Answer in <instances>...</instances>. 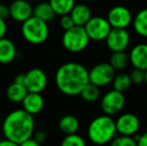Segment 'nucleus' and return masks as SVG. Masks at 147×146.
<instances>
[{
  "instance_id": "e433bc0d",
  "label": "nucleus",
  "mask_w": 147,
  "mask_h": 146,
  "mask_svg": "<svg viewBox=\"0 0 147 146\" xmlns=\"http://www.w3.org/2000/svg\"><path fill=\"white\" fill-rule=\"evenodd\" d=\"M144 82H145L146 85H147V70L145 71V78H144Z\"/></svg>"
},
{
  "instance_id": "72a5a7b5",
  "label": "nucleus",
  "mask_w": 147,
  "mask_h": 146,
  "mask_svg": "<svg viewBox=\"0 0 147 146\" xmlns=\"http://www.w3.org/2000/svg\"><path fill=\"white\" fill-rule=\"evenodd\" d=\"M19 146H41V144L38 141L35 140L34 138H30L24 141V142H22L21 144H19Z\"/></svg>"
},
{
  "instance_id": "a211bd4d",
  "label": "nucleus",
  "mask_w": 147,
  "mask_h": 146,
  "mask_svg": "<svg viewBox=\"0 0 147 146\" xmlns=\"http://www.w3.org/2000/svg\"><path fill=\"white\" fill-rule=\"evenodd\" d=\"M29 93L24 84L12 82L6 89V96L8 100L13 103H22L26 95Z\"/></svg>"
},
{
  "instance_id": "5701e85b",
  "label": "nucleus",
  "mask_w": 147,
  "mask_h": 146,
  "mask_svg": "<svg viewBox=\"0 0 147 146\" xmlns=\"http://www.w3.org/2000/svg\"><path fill=\"white\" fill-rule=\"evenodd\" d=\"M109 63L115 70H123L129 63V55L126 54L125 51L112 52L109 59Z\"/></svg>"
},
{
  "instance_id": "c85d7f7f",
  "label": "nucleus",
  "mask_w": 147,
  "mask_h": 146,
  "mask_svg": "<svg viewBox=\"0 0 147 146\" xmlns=\"http://www.w3.org/2000/svg\"><path fill=\"white\" fill-rule=\"evenodd\" d=\"M130 78H131L132 83L134 84L142 83V82H144V78H145V71L134 68L131 71V73H130Z\"/></svg>"
},
{
  "instance_id": "c9c22d12",
  "label": "nucleus",
  "mask_w": 147,
  "mask_h": 146,
  "mask_svg": "<svg viewBox=\"0 0 147 146\" xmlns=\"http://www.w3.org/2000/svg\"><path fill=\"white\" fill-rule=\"evenodd\" d=\"M0 146H19V144L5 138L3 140H0Z\"/></svg>"
},
{
  "instance_id": "2eb2a0df",
  "label": "nucleus",
  "mask_w": 147,
  "mask_h": 146,
  "mask_svg": "<svg viewBox=\"0 0 147 146\" xmlns=\"http://www.w3.org/2000/svg\"><path fill=\"white\" fill-rule=\"evenodd\" d=\"M44 107V98L41 93H29L26 95L24 100L22 101V109L34 116L38 114Z\"/></svg>"
},
{
  "instance_id": "aec40b11",
  "label": "nucleus",
  "mask_w": 147,
  "mask_h": 146,
  "mask_svg": "<svg viewBox=\"0 0 147 146\" xmlns=\"http://www.w3.org/2000/svg\"><path fill=\"white\" fill-rule=\"evenodd\" d=\"M58 127L61 132L66 135L76 134L79 129V121L73 115H64L60 118L58 122Z\"/></svg>"
},
{
  "instance_id": "f3484780",
  "label": "nucleus",
  "mask_w": 147,
  "mask_h": 146,
  "mask_svg": "<svg viewBox=\"0 0 147 146\" xmlns=\"http://www.w3.org/2000/svg\"><path fill=\"white\" fill-rule=\"evenodd\" d=\"M70 15L75 23V26H81V27H84L89 20L93 17L91 9L88 5L84 3L75 4L72 11L70 12Z\"/></svg>"
},
{
  "instance_id": "cd10ccee",
  "label": "nucleus",
  "mask_w": 147,
  "mask_h": 146,
  "mask_svg": "<svg viewBox=\"0 0 147 146\" xmlns=\"http://www.w3.org/2000/svg\"><path fill=\"white\" fill-rule=\"evenodd\" d=\"M60 26L61 28L64 30V31H67V30L71 29L75 26V23H74L73 19H72L71 15L70 14H67V15H63L60 17Z\"/></svg>"
},
{
  "instance_id": "f257e3e1",
  "label": "nucleus",
  "mask_w": 147,
  "mask_h": 146,
  "mask_svg": "<svg viewBox=\"0 0 147 146\" xmlns=\"http://www.w3.org/2000/svg\"><path fill=\"white\" fill-rule=\"evenodd\" d=\"M88 83L89 70L78 62L64 63L55 73L56 87L64 95H80Z\"/></svg>"
},
{
  "instance_id": "f704fd0d",
  "label": "nucleus",
  "mask_w": 147,
  "mask_h": 146,
  "mask_svg": "<svg viewBox=\"0 0 147 146\" xmlns=\"http://www.w3.org/2000/svg\"><path fill=\"white\" fill-rule=\"evenodd\" d=\"M24 80H25V73L23 74L20 73L14 77L13 82H16V83H19V84H24Z\"/></svg>"
},
{
  "instance_id": "4be33fe9",
  "label": "nucleus",
  "mask_w": 147,
  "mask_h": 146,
  "mask_svg": "<svg viewBox=\"0 0 147 146\" xmlns=\"http://www.w3.org/2000/svg\"><path fill=\"white\" fill-rule=\"evenodd\" d=\"M51 7L53 8L55 14L59 16L70 14L75 6V0H49Z\"/></svg>"
},
{
  "instance_id": "2f4dec72",
  "label": "nucleus",
  "mask_w": 147,
  "mask_h": 146,
  "mask_svg": "<svg viewBox=\"0 0 147 146\" xmlns=\"http://www.w3.org/2000/svg\"><path fill=\"white\" fill-rule=\"evenodd\" d=\"M34 139L36 141H38V142L41 144V143L44 142L45 139H46V133H45L44 131H42V130L37 131V132L34 134Z\"/></svg>"
},
{
  "instance_id": "412c9836",
  "label": "nucleus",
  "mask_w": 147,
  "mask_h": 146,
  "mask_svg": "<svg viewBox=\"0 0 147 146\" xmlns=\"http://www.w3.org/2000/svg\"><path fill=\"white\" fill-rule=\"evenodd\" d=\"M132 25L136 34L147 38V8H143L136 13L133 17Z\"/></svg>"
},
{
  "instance_id": "473e14b6",
  "label": "nucleus",
  "mask_w": 147,
  "mask_h": 146,
  "mask_svg": "<svg viewBox=\"0 0 147 146\" xmlns=\"http://www.w3.org/2000/svg\"><path fill=\"white\" fill-rule=\"evenodd\" d=\"M137 139V146H147V131L139 136H135Z\"/></svg>"
},
{
  "instance_id": "7ed1b4c3",
  "label": "nucleus",
  "mask_w": 147,
  "mask_h": 146,
  "mask_svg": "<svg viewBox=\"0 0 147 146\" xmlns=\"http://www.w3.org/2000/svg\"><path fill=\"white\" fill-rule=\"evenodd\" d=\"M117 129L112 116L100 115L89 123L87 129L88 138L94 145H106L116 137Z\"/></svg>"
},
{
  "instance_id": "1a4fd4ad",
  "label": "nucleus",
  "mask_w": 147,
  "mask_h": 146,
  "mask_svg": "<svg viewBox=\"0 0 147 146\" xmlns=\"http://www.w3.org/2000/svg\"><path fill=\"white\" fill-rule=\"evenodd\" d=\"M106 18L111 27L116 29H126L133 21L131 11L123 5L113 6Z\"/></svg>"
},
{
  "instance_id": "7c9ffc66",
  "label": "nucleus",
  "mask_w": 147,
  "mask_h": 146,
  "mask_svg": "<svg viewBox=\"0 0 147 146\" xmlns=\"http://www.w3.org/2000/svg\"><path fill=\"white\" fill-rule=\"evenodd\" d=\"M6 33H7V24L5 20L0 18V39L5 38Z\"/></svg>"
},
{
  "instance_id": "9b49d317",
  "label": "nucleus",
  "mask_w": 147,
  "mask_h": 146,
  "mask_svg": "<svg viewBox=\"0 0 147 146\" xmlns=\"http://www.w3.org/2000/svg\"><path fill=\"white\" fill-rule=\"evenodd\" d=\"M117 133L125 136H135L140 129V120L133 113H123L115 120Z\"/></svg>"
},
{
  "instance_id": "423d86ee",
  "label": "nucleus",
  "mask_w": 147,
  "mask_h": 146,
  "mask_svg": "<svg viewBox=\"0 0 147 146\" xmlns=\"http://www.w3.org/2000/svg\"><path fill=\"white\" fill-rule=\"evenodd\" d=\"M116 76V70L110 65V63L101 62L94 65L89 70V82L100 87L112 83Z\"/></svg>"
},
{
  "instance_id": "393cba45",
  "label": "nucleus",
  "mask_w": 147,
  "mask_h": 146,
  "mask_svg": "<svg viewBox=\"0 0 147 146\" xmlns=\"http://www.w3.org/2000/svg\"><path fill=\"white\" fill-rule=\"evenodd\" d=\"M80 96L86 102H95L100 97V89L98 86L89 82L80 93Z\"/></svg>"
},
{
  "instance_id": "4c0bfd02",
  "label": "nucleus",
  "mask_w": 147,
  "mask_h": 146,
  "mask_svg": "<svg viewBox=\"0 0 147 146\" xmlns=\"http://www.w3.org/2000/svg\"><path fill=\"white\" fill-rule=\"evenodd\" d=\"M93 146H105V145H93Z\"/></svg>"
},
{
  "instance_id": "58836bf2",
  "label": "nucleus",
  "mask_w": 147,
  "mask_h": 146,
  "mask_svg": "<svg viewBox=\"0 0 147 146\" xmlns=\"http://www.w3.org/2000/svg\"><path fill=\"white\" fill-rule=\"evenodd\" d=\"M80 1H88V0H80Z\"/></svg>"
},
{
  "instance_id": "6e6552de",
  "label": "nucleus",
  "mask_w": 147,
  "mask_h": 146,
  "mask_svg": "<svg viewBox=\"0 0 147 146\" xmlns=\"http://www.w3.org/2000/svg\"><path fill=\"white\" fill-rule=\"evenodd\" d=\"M87 32L89 38L92 41H103L106 40L107 36L109 35L112 27L109 24L107 18L101 16H94L88 21V23L84 26Z\"/></svg>"
},
{
  "instance_id": "bb28decb",
  "label": "nucleus",
  "mask_w": 147,
  "mask_h": 146,
  "mask_svg": "<svg viewBox=\"0 0 147 146\" xmlns=\"http://www.w3.org/2000/svg\"><path fill=\"white\" fill-rule=\"evenodd\" d=\"M60 146H86V142L83 137L76 133V134L66 135Z\"/></svg>"
},
{
  "instance_id": "b1692460",
  "label": "nucleus",
  "mask_w": 147,
  "mask_h": 146,
  "mask_svg": "<svg viewBox=\"0 0 147 146\" xmlns=\"http://www.w3.org/2000/svg\"><path fill=\"white\" fill-rule=\"evenodd\" d=\"M132 85V81L131 78H130V75L126 73H119L116 74L114 80L112 82V86L113 89L117 90L119 92H125L131 87Z\"/></svg>"
},
{
  "instance_id": "0eeeda50",
  "label": "nucleus",
  "mask_w": 147,
  "mask_h": 146,
  "mask_svg": "<svg viewBox=\"0 0 147 146\" xmlns=\"http://www.w3.org/2000/svg\"><path fill=\"white\" fill-rule=\"evenodd\" d=\"M125 96L122 92H119L115 89L109 90L102 96L100 101V107L105 115L113 116L119 112L125 106Z\"/></svg>"
},
{
  "instance_id": "dca6fc26",
  "label": "nucleus",
  "mask_w": 147,
  "mask_h": 146,
  "mask_svg": "<svg viewBox=\"0 0 147 146\" xmlns=\"http://www.w3.org/2000/svg\"><path fill=\"white\" fill-rule=\"evenodd\" d=\"M17 57V48L12 40L0 39V64H9Z\"/></svg>"
},
{
  "instance_id": "4468645a",
  "label": "nucleus",
  "mask_w": 147,
  "mask_h": 146,
  "mask_svg": "<svg viewBox=\"0 0 147 146\" xmlns=\"http://www.w3.org/2000/svg\"><path fill=\"white\" fill-rule=\"evenodd\" d=\"M129 62L134 68L147 70V43H138L129 53Z\"/></svg>"
},
{
  "instance_id": "c756f323",
  "label": "nucleus",
  "mask_w": 147,
  "mask_h": 146,
  "mask_svg": "<svg viewBox=\"0 0 147 146\" xmlns=\"http://www.w3.org/2000/svg\"><path fill=\"white\" fill-rule=\"evenodd\" d=\"M8 17H10V7L5 4H0V18L5 20Z\"/></svg>"
},
{
  "instance_id": "f03ea898",
  "label": "nucleus",
  "mask_w": 147,
  "mask_h": 146,
  "mask_svg": "<svg viewBox=\"0 0 147 146\" xmlns=\"http://www.w3.org/2000/svg\"><path fill=\"white\" fill-rule=\"evenodd\" d=\"M35 121L33 115L24 109L13 110L4 118L2 132L6 139L21 144L34 134Z\"/></svg>"
},
{
  "instance_id": "9d476101",
  "label": "nucleus",
  "mask_w": 147,
  "mask_h": 146,
  "mask_svg": "<svg viewBox=\"0 0 147 146\" xmlns=\"http://www.w3.org/2000/svg\"><path fill=\"white\" fill-rule=\"evenodd\" d=\"M47 83H48V78L42 69L32 68L25 73L24 85L28 92L41 93L46 88Z\"/></svg>"
},
{
  "instance_id": "6ab92c4d",
  "label": "nucleus",
  "mask_w": 147,
  "mask_h": 146,
  "mask_svg": "<svg viewBox=\"0 0 147 146\" xmlns=\"http://www.w3.org/2000/svg\"><path fill=\"white\" fill-rule=\"evenodd\" d=\"M33 16L48 23L54 19L56 14L49 2H39L33 7Z\"/></svg>"
},
{
  "instance_id": "a878e982",
  "label": "nucleus",
  "mask_w": 147,
  "mask_h": 146,
  "mask_svg": "<svg viewBox=\"0 0 147 146\" xmlns=\"http://www.w3.org/2000/svg\"><path fill=\"white\" fill-rule=\"evenodd\" d=\"M110 146H137V139L135 136H116L110 142Z\"/></svg>"
},
{
  "instance_id": "ea45409f",
  "label": "nucleus",
  "mask_w": 147,
  "mask_h": 146,
  "mask_svg": "<svg viewBox=\"0 0 147 146\" xmlns=\"http://www.w3.org/2000/svg\"><path fill=\"white\" fill-rule=\"evenodd\" d=\"M0 114H1V106H0Z\"/></svg>"
},
{
  "instance_id": "f8f14e48",
  "label": "nucleus",
  "mask_w": 147,
  "mask_h": 146,
  "mask_svg": "<svg viewBox=\"0 0 147 146\" xmlns=\"http://www.w3.org/2000/svg\"><path fill=\"white\" fill-rule=\"evenodd\" d=\"M105 42L108 49L112 52L125 51L130 44V34L126 29L112 28Z\"/></svg>"
},
{
  "instance_id": "20e7f679",
  "label": "nucleus",
  "mask_w": 147,
  "mask_h": 146,
  "mask_svg": "<svg viewBox=\"0 0 147 146\" xmlns=\"http://www.w3.org/2000/svg\"><path fill=\"white\" fill-rule=\"evenodd\" d=\"M21 34L25 41L33 45L44 43L49 36L48 23L32 16L21 25Z\"/></svg>"
},
{
  "instance_id": "ddd939ff",
  "label": "nucleus",
  "mask_w": 147,
  "mask_h": 146,
  "mask_svg": "<svg viewBox=\"0 0 147 146\" xmlns=\"http://www.w3.org/2000/svg\"><path fill=\"white\" fill-rule=\"evenodd\" d=\"M10 17L17 22H25L33 16V6L28 0H14L9 5Z\"/></svg>"
},
{
  "instance_id": "39448f33",
  "label": "nucleus",
  "mask_w": 147,
  "mask_h": 146,
  "mask_svg": "<svg viewBox=\"0 0 147 146\" xmlns=\"http://www.w3.org/2000/svg\"><path fill=\"white\" fill-rule=\"evenodd\" d=\"M62 46L71 53H79L85 50L90 42L85 28L81 26H74L73 28L64 31L61 38Z\"/></svg>"
}]
</instances>
